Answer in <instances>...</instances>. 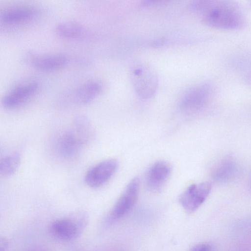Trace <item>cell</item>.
<instances>
[{
  "instance_id": "obj_3",
  "label": "cell",
  "mask_w": 251,
  "mask_h": 251,
  "mask_svg": "<svg viewBox=\"0 0 251 251\" xmlns=\"http://www.w3.org/2000/svg\"><path fill=\"white\" fill-rule=\"evenodd\" d=\"M213 86L209 82L198 84L183 94L179 102L180 112L192 116L202 111L210 102L213 95Z\"/></svg>"
},
{
  "instance_id": "obj_18",
  "label": "cell",
  "mask_w": 251,
  "mask_h": 251,
  "mask_svg": "<svg viewBox=\"0 0 251 251\" xmlns=\"http://www.w3.org/2000/svg\"><path fill=\"white\" fill-rule=\"evenodd\" d=\"M8 245L7 240L3 237H0V251H6Z\"/></svg>"
},
{
  "instance_id": "obj_11",
  "label": "cell",
  "mask_w": 251,
  "mask_h": 251,
  "mask_svg": "<svg viewBox=\"0 0 251 251\" xmlns=\"http://www.w3.org/2000/svg\"><path fill=\"white\" fill-rule=\"evenodd\" d=\"M26 59L33 67L44 71L58 69L68 62L67 57L61 54L40 55L29 53L27 54Z\"/></svg>"
},
{
  "instance_id": "obj_17",
  "label": "cell",
  "mask_w": 251,
  "mask_h": 251,
  "mask_svg": "<svg viewBox=\"0 0 251 251\" xmlns=\"http://www.w3.org/2000/svg\"><path fill=\"white\" fill-rule=\"evenodd\" d=\"M213 246L208 243H200L193 246L189 251H212Z\"/></svg>"
},
{
  "instance_id": "obj_7",
  "label": "cell",
  "mask_w": 251,
  "mask_h": 251,
  "mask_svg": "<svg viewBox=\"0 0 251 251\" xmlns=\"http://www.w3.org/2000/svg\"><path fill=\"white\" fill-rule=\"evenodd\" d=\"M118 165V161L115 159H107L96 164L86 174V183L92 188L103 185L115 173Z\"/></svg>"
},
{
  "instance_id": "obj_15",
  "label": "cell",
  "mask_w": 251,
  "mask_h": 251,
  "mask_svg": "<svg viewBox=\"0 0 251 251\" xmlns=\"http://www.w3.org/2000/svg\"><path fill=\"white\" fill-rule=\"evenodd\" d=\"M55 32L60 37L70 39H80L86 35L85 28L75 22H64L55 27Z\"/></svg>"
},
{
  "instance_id": "obj_9",
  "label": "cell",
  "mask_w": 251,
  "mask_h": 251,
  "mask_svg": "<svg viewBox=\"0 0 251 251\" xmlns=\"http://www.w3.org/2000/svg\"><path fill=\"white\" fill-rule=\"evenodd\" d=\"M38 87V83L35 81L21 84L3 97L2 104L7 108L16 107L33 95L37 91Z\"/></svg>"
},
{
  "instance_id": "obj_10",
  "label": "cell",
  "mask_w": 251,
  "mask_h": 251,
  "mask_svg": "<svg viewBox=\"0 0 251 251\" xmlns=\"http://www.w3.org/2000/svg\"><path fill=\"white\" fill-rule=\"evenodd\" d=\"M84 146L70 128L61 134L56 143V148L59 154L66 159L76 157Z\"/></svg>"
},
{
  "instance_id": "obj_13",
  "label": "cell",
  "mask_w": 251,
  "mask_h": 251,
  "mask_svg": "<svg viewBox=\"0 0 251 251\" xmlns=\"http://www.w3.org/2000/svg\"><path fill=\"white\" fill-rule=\"evenodd\" d=\"M36 14V10L33 8L16 7L2 11L0 13V20L6 24H16L29 21Z\"/></svg>"
},
{
  "instance_id": "obj_6",
  "label": "cell",
  "mask_w": 251,
  "mask_h": 251,
  "mask_svg": "<svg viewBox=\"0 0 251 251\" xmlns=\"http://www.w3.org/2000/svg\"><path fill=\"white\" fill-rule=\"evenodd\" d=\"M212 189V183L207 181L190 185L180 195L179 202L188 213L196 211L205 201Z\"/></svg>"
},
{
  "instance_id": "obj_5",
  "label": "cell",
  "mask_w": 251,
  "mask_h": 251,
  "mask_svg": "<svg viewBox=\"0 0 251 251\" xmlns=\"http://www.w3.org/2000/svg\"><path fill=\"white\" fill-rule=\"evenodd\" d=\"M140 180L134 177L128 183L110 212L107 221L117 220L126 215L135 205L139 196Z\"/></svg>"
},
{
  "instance_id": "obj_8",
  "label": "cell",
  "mask_w": 251,
  "mask_h": 251,
  "mask_svg": "<svg viewBox=\"0 0 251 251\" xmlns=\"http://www.w3.org/2000/svg\"><path fill=\"white\" fill-rule=\"evenodd\" d=\"M172 172V166L163 160L155 162L149 169L146 177L148 189L153 192L160 191L167 182Z\"/></svg>"
},
{
  "instance_id": "obj_4",
  "label": "cell",
  "mask_w": 251,
  "mask_h": 251,
  "mask_svg": "<svg viewBox=\"0 0 251 251\" xmlns=\"http://www.w3.org/2000/svg\"><path fill=\"white\" fill-rule=\"evenodd\" d=\"M88 223V217L83 212L73 213L68 217L58 219L50 225L52 235L62 241H70L78 237Z\"/></svg>"
},
{
  "instance_id": "obj_2",
  "label": "cell",
  "mask_w": 251,
  "mask_h": 251,
  "mask_svg": "<svg viewBox=\"0 0 251 251\" xmlns=\"http://www.w3.org/2000/svg\"><path fill=\"white\" fill-rule=\"evenodd\" d=\"M132 85L138 97L147 100L153 97L158 86L155 71L149 64L138 62L132 64L129 70Z\"/></svg>"
},
{
  "instance_id": "obj_1",
  "label": "cell",
  "mask_w": 251,
  "mask_h": 251,
  "mask_svg": "<svg viewBox=\"0 0 251 251\" xmlns=\"http://www.w3.org/2000/svg\"><path fill=\"white\" fill-rule=\"evenodd\" d=\"M190 8L207 25L222 29H237L245 25L246 19L239 5L230 0H196Z\"/></svg>"
},
{
  "instance_id": "obj_12",
  "label": "cell",
  "mask_w": 251,
  "mask_h": 251,
  "mask_svg": "<svg viewBox=\"0 0 251 251\" xmlns=\"http://www.w3.org/2000/svg\"><path fill=\"white\" fill-rule=\"evenodd\" d=\"M238 171L235 160L230 156H226L219 161L212 168L211 176L219 182H226L233 178Z\"/></svg>"
},
{
  "instance_id": "obj_14",
  "label": "cell",
  "mask_w": 251,
  "mask_h": 251,
  "mask_svg": "<svg viewBox=\"0 0 251 251\" xmlns=\"http://www.w3.org/2000/svg\"><path fill=\"white\" fill-rule=\"evenodd\" d=\"M102 86L96 80L88 81L81 85L74 95L75 101L79 104H86L95 99L100 93Z\"/></svg>"
},
{
  "instance_id": "obj_16",
  "label": "cell",
  "mask_w": 251,
  "mask_h": 251,
  "mask_svg": "<svg viewBox=\"0 0 251 251\" xmlns=\"http://www.w3.org/2000/svg\"><path fill=\"white\" fill-rule=\"evenodd\" d=\"M20 155L17 152L8 155L0 160V174L4 176L15 173L20 163Z\"/></svg>"
}]
</instances>
